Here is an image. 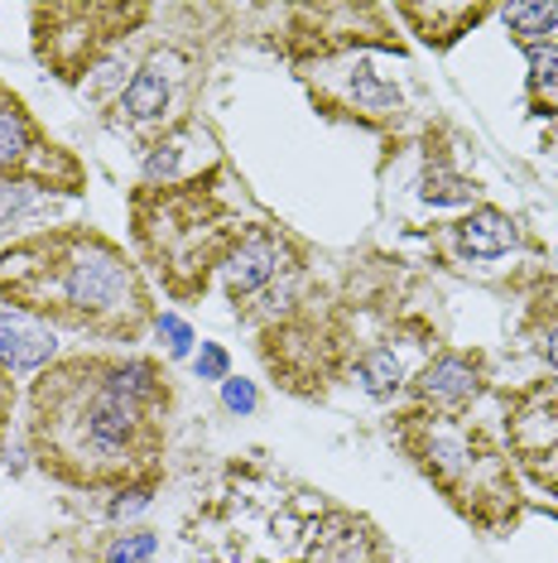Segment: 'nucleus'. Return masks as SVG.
<instances>
[{"label":"nucleus","instance_id":"obj_8","mask_svg":"<svg viewBox=\"0 0 558 563\" xmlns=\"http://www.w3.org/2000/svg\"><path fill=\"white\" fill-rule=\"evenodd\" d=\"M30 150H34L30 121H24V111L15 107V101H5V107H0V169L24 164L30 159Z\"/></svg>","mask_w":558,"mask_h":563},{"label":"nucleus","instance_id":"obj_1","mask_svg":"<svg viewBox=\"0 0 558 563\" xmlns=\"http://www.w3.org/2000/svg\"><path fill=\"white\" fill-rule=\"evenodd\" d=\"M34 448L54 477L101 486L155 463L159 424L149 405L111 386L101 362H68L34 386Z\"/></svg>","mask_w":558,"mask_h":563},{"label":"nucleus","instance_id":"obj_3","mask_svg":"<svg viewBox=\"0 0 558 563\" xmlns=\"http://www.w3.org/2000/svg\"><path fill=\"white\" fill-rule=\"evenodd\" d=\"M54 352H58V342L44 323H34L20 309L0 313V366L5 371H40L44 362H54Z\"/></svg>","mask_w":558,"mask_h":563},{"label":"nucleus","instance_id":"obj_19","mask_svg":"<svg viewBox=\"0 0 558 563\" xmlns=\"http://www.w3.org/2000/svg\"><path fill=\"white\" fill-rule=\"evenodd\" d=\"M145 506H149V492H131V501L121 496V501L111 506V516H135V510H145Z\"/></svg>","mask_w":558,"mask_h":563},{"label":"nucleus","instance_id":"obj_20","mask_svg":"<svg viewBox=\"0 0 558 563\" xmlns=\"http://www.w3.org/2000/svg\"><path fill=\"white\" fill-rule=\"evenodd\" d=\"M544 352H549V366H558V332H549V342H544Z\"/></svg>","mask_w":558,"mask_h":563},{"label":"nucleus","instance_id":"obj_17","mask_svg":"<svg viewBox=\"0 0 558 563\" xmlns=\"http://www.w3.org/2000/svg\"><path fill=\"white\" fill-rule=\"evenodd\" d=\"M222 400H226V409L246 415V409H256V386H250V380H222Z\"/></svg>","mask_w":558,"mask_h":563},{"label":"nucleus","instance_id":"obj_5","mask_svg":"<svg viewBox=\"0 0 558 563\" xmlns=\"http://www.w3.org/2000/svg\"><path fill=\"white\" fill-rule=\"evenodd\" d=\"M477 366L467 362V356L458 352H448V356H438L434 366L418 376V395L424 400H434V405H467L477 395Z\"/></svg>","mask_w":558,"mask_h":563},{"label":"nucleus","instance_id":"obj_7","mask_svg":"<svg viewBox=\"0 0 558 563\" xmlns=\"http://www.w3.org/2000/svg\"><path fill=\"white\" fill-rule=\"evenodd\" d=\"M169 97H174V82L164 78L159 63H149V68H140L131 87L121 92V111L131 121H159L164 111H169Z\"/></svg>","mask_w":558,"mask_h":563},{"label":"nucleus","instance_id":"obj_15","mask_svg":"<svg viewBox=\"0 0 558 563\" xmlns=\"http://www.w3.org/2000/svg\"><path fill=\"white\" fill-rule=\"evenodd\" d=\"M529 68L539 87H558V44H529Z\"/></svg>","mask_w":558,"mask_h":563},{"label":"nucleus","instance_id":"obj_10","mask_svg":"<svg viewBox=\"0 0 558 563\" xmlns=\"http://www.w3.org/2000/svg\"><path fill=\"white\" fill-rule=\"evenodd\" d=\"M505 24L529 44H544L558 30V5H505Z\"/></svg>","mask_w":558,"mask_h":563},{"label":"nucleus","instance_id":"obj_16","mask_svg":"<svg viewBox=\"0 0 558 563\" xmlns=\"http://www.w3.org/2000/svg\"><path fill=\"white\" fill-rule=\"evenodd\" d=\"M198 376H202V380H226V352L217 347V342H202V352H198Z\"/></svg>","mask_w":558,"mask_h":563},{"label":"nucleus","instance_id":"obj_12","mask_svg":"<svg viewBox=\"0 0 558 563\" xmlns=\"http://www.w3.org/2000/svg\"><path fill=\"white\" fill-rule=\"evenodd\" d=\"M44 202L30 184H0V227H20L30 212H40Z\"/></svg>","mask_w":558,"mask_h":563},{"label":"nucleus","instance_id":"obj_11","mask_svg":"<svg viewBox=\"0 0 558 563\" xmlns=\"http://www.w3.org/2000/svg\"><path fill=\"white\" fill-rule=\"evenodd\" d=\"M428 202H472L477 198V184L453 169H443V164H434V169L424 174V188H418Z\"/></svg>","mask_w":558,"mask_h":563},{"label":"nucleus","instance_id":"obj_9","mask_svg":"<svg viewBox=\"0 0 558 563\" xmlns=\"http://www.w3.org/2000/svg\"><path fill=\"white\" fill-rule=\"evenodd\" d=\"M357 380L371 400H390L400 386H404V371H400V356L395 352H371L366 362L357 366Z\"/></svg>","mask_w":558,"mask_h":563},{"label":"nucleus","instance_id":"obj_14","mask_svg":"<svg viewBox=\"0 0 558 563\" xmlns=\"http://www.w3.org/2000/svg\"><path fill=\"white\" fill-rule=\"evenodd\" d=\"M149 559H155V534H125L107 554V563H149Z\"/></svg>","mask_w":558,"mask_h":563},{"label":"nucleus","instance_id":"obj_18","mask_svg":"<svg viewBox=\"0 0 558 563\" xmlns=\"http://www.w3.org/2000/svg\"><path fill=\"white\" fill-rule=\"evenodd\" d=\"M159 332H169V352H174V356H183L188 347H193V332H188L174 313H164V318H159Z\"/></svg>","mask_w":558,"mask_h":563},{"label":"nucleus","instance_id":"obj_21","mask_svg":"<svg viewBox=\"0 0 558 563\" xmlns=\"http://www.w3.org/2000/svg\"><path fill=\"white\" fill-rule=\"evenodd\" d=\"M5 409H10V380L0 376V415H5Z\"/></svg>","mask_w":558,"mask_h":563},{"label":"nucleus","instance_id":"obj_13","mask_svg":"<svg viewBox=\"0 0 558 563\" xmlns=\"http://www.w3.org/2000/svg\"><path fill=\"white\" fill-rule=\"evenodd\" d=\"M351 92H357V101H361V107H371V111L400 107V92H395V87H386V82H376L371 68H357V78H351Z\"/></svg>","mask_w":558,"mask_h":563},{"label":"nucleus","instance_id":"obj_4","mask_svg":"<svg viewBox=\"0 0 558 563\" xmlns=\"http://www.w3.org/2000/svg\"><path fill=\"white\" fill-rule=\"evenodd\" d=\"M275 275H279V246L270 236H250L241 241V251L226 265V289H232V299H246L260 285H270Z\"/></svg>","mask_w":558,"mask_h":563},{"label":"nucleus","instance_id":"obj_6","mask_svg":"<svg viewBox=\"0 0 558 563\" xmlns=\"http://www.w3.org/2000/svg\"><path fill=\"white\" fill-rule=\"evenodd\" d=\"M458 241L467 255H477V261H496V255H505L515 246V222L496 208H481L472 212L467 222H458Z\"/></svg>","mask_w":558,"mask_h":563},{"label":"nucleus","instance_id":"obj_2","mask_svg":"<svg viewBox=\"0 0 558 563\" xmlns=\"http://www.w3.org/2000/svg\"><path fill=\"white\" fill-rule=\"evenodd\" d=\"M5 299L24 309H54L63 323H78L111 338H131L145 318V294L135 271L101 236H54L15 255V271H0Z\"/></svg>","mask_w":558,"mask_h":563}]
</instances>
